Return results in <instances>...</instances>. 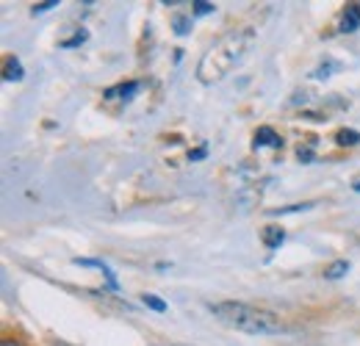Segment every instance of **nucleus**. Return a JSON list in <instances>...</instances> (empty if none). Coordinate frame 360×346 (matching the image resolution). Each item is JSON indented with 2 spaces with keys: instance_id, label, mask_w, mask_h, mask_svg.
I'll return each instance as SVG.
<instances>
[{
  "instance_id": "nucleus-11",
  "label": "nucleus",
  "mask_w": 360,
  "mask_h": 346,
  "mask_svg": "<svg viewBox=\"0 0 360 346\" xmlns=\"http://www.w3.org/2000/svg\"><path fill=\"white\" fill-rule=\"evenodd\" d=\"M53 6H58L56 0H47V3H39V6H34V14L37 11H47V8H53Z\"/></svg>"
},
{
  "instance_id": "nucleus-3",
  "label": "nucleus",
  "mask_w": 360,
  "mask_h": 346,
  "mask_svg": "<svg viewBox=\"0 0 360 346\" xmlns=\"http://www.w3.org/2000/svg\"><path fill=\"white\" fill-rule=\"evenodd\" d=\"M261 241H264L266 250H280V244L285 241V230L277 227V224H269V227L261 230Z\"/></svg>"
},
{
  "instance_id": "nucleus-9",
  "label": "nucleus",
  "mask_w": 360,
  "mask_h": 346,
  "mask_svg": "<svg viewBox=\"0 0 360 346\" xmlns=\"http://www.w3.org/2000/svg\"><path fill=\"white\" fill-rule=\"evenodd\" d=\"M141 302L147 305L150 310H155V313H167V307H169V305L164 302V300H158L155 294H144V297H141Z\"/></svg>"
},
{
  "instance_id": "nucleus-7",
  "label": "nucleus",
  "mask_w": 360,
  "mask_h": 346,
  "mask_svg": "<svg viewBox=\"0 0 360 346\" xmlns=\"http://www.w3.org/2000/svg\"><path fill=\"white\" fill-rule=\"evenodd\" d=\"M335 141L341 144V147H355V144H360V133L358 130H338L335 133Z\"/></svg>"
},
{
  "instance_id": "nucleus-14",
  "label": "nucleus",
  "mask_w": 360,
  "mask_h": 346,
  "mask_svg": "<svg viewBox=\"0 0 360 346\" xmlns=\"http://www.w3.org/2000/svg\"><path fill=\"white\" fill-rule=\"evenodd\" d=\"M175 31H178V34H186V31H188V28H186V20H178V28H175Z\"/></svg>"
},
{
  "instance_id": "nucleus-4",
  "label": "nucleus",
  "mask_w": 360,
  "mask_h": 346,
  "mask_svg": "<svg viewBox=\"0 0 360 346\" xmlns=\"http://www.w3.org/2000/svg\"><path fill=\"white\" fill-rule=\"evenodd\" d=\"M358 28H360V6L352 3V6H347V11H344L341 31H344V34H352V31H358Z\"/></svg>"
},
{
  "instance_id": "nucleus-1",
  "label": "nucleus",
  "mask_w": 360,
  "mask_h": 346,
  "mask_svg": "<svg viewBox=\"0 0 360 346\" xmlns=\"http://www.w3.org/2000/svg\"><path fill=\"white\" fill-rule=\"evenodd\" d=\"M252 44H255V31L252 28L227 31L225 37H219L202 53V58L197 64V81L202 86H214V84L225 81L227 75L247 58Z\"/></svg>"
},
{
  "instance_id": "nucleus-12",
  "label": "nucleus",
  "mask_w": 360,
  "mask_h": 346,
  "mask_svg": "<svg viewBox=\"0 0 360 346\" xmlns=\"http://www.w3.org/2000/svg\"><path fill=\"white\" fill-rule=\"evenodd\" d=\"M84 39H86V34H78V37H72V39H67V42H64V47H72V44H81V42H84Z\"/></svg>"
},
{
  "instance_id": "nucleus-5",
  "label": "nucleus",
  "mask_w": 360,
  "mask_h": 346,
  "mask_svg": "<svg viewBox=\"0 0 360 346\" xmlns=\"http://www.w3.org/2000/svg\"><path fill=\"white\" fill-rule=\"evenodd\" d=\"M266 144L280 147V144H283V139H280L271 128H258L255 130V147H266Z\"/></svg>"
},
{
  "instance_id": "nucleus-2",
  "label": "nucleus",
  "mask_w": 360,
  "mask_h": 346,
  "mask_svg": "<svg viewBox=\"0 0 360 346\" xmlns=\"http://www.w3.org/2000/svg\"><path fill=\"white\" fill-rule=\"evenodd\" d=\"M211 313L238 333H250V335H280L285 333V324L280 321L277 313H271L266 307H255L247 302H217L211 305Z\"/></svg>"
},
{
  "instance_id": "nucleus-6",
  "label": "nucleus",
  "mask_w": 360,
  "mask_h": 346,
  "mask_svg": "<svg viewBox=\"0 0 360 346\" xmlns=\"http://www.w3.org/2000/svg\"><path fill=\"white\" fill-rule=\"evenodd\" d=\"M347 271H349V260H333V263L324 269V277H327V280H341Z\"/></svg>"
},
{
  "instance_id": "nucleus-10",
  "label": "nucleus",
  "mask_w": 360,
  "mask_h": 346,
  "mask_svg": "<svg viewBox=\"0 0 360 346\" xmlns=\"http://www.w3.org/2000/svg\"><path fill=\"white\" fill-rule=\"evenodd\" d=\"M211 11H214V3H208V0H197L194 3V14L202 17V14H211Z\"/></svg>"
},
{
  "instance_id": "nucleus-16",
  "label": "nucleus",
  "mask_w": 360,
  "mask_h": 346,
  "mask_svg": "<svg viewBox=\"0 0 360 346\" xmlns=\"http://www.w3.org/2000/svg\"><path fill=\"white\" fill-rule=\"evenodd\" d=\"M175 346H183V344H175Z\"/></svg>"
},
{
  "instance_id": "nucleus-13",
  "label": "nucleus",
  "mask_w": 360,
  "mask_h": 346,
  "mask_svg": "<svg viewBox=\"0 0 360 346\" xmlns=\"http://www.w3.org/2000/svg\"><path fill=\"white\" fill-rule=\"evenodd\" d=\"M0 346H22V344H20L17 338H3V344H0Z\"/></svg>"
},
{
  "instance_id": "nucleus-8",
  "label": "nucleus",
  "mask_w": 360,
  "mask_h": 346,
  "mask_svg": "<svg viewBox=\"0 0 360 346\" xmlns=\"http://www.w3.org/2000/svg\"><path fill=\"white\" fill-rule=\"evenodd\" d=\"M6 81H22V64L17 58H8L6 61V72H3Z\"/></svg>"
},
{
  "instance_id": "nucleus-15",
  "label": "nucleus",
  "mask_w": 360,
  "mask_h": 346,
  "mask_svg": "<svg viewBox=\"0 0 360 346\" xmlns=\"http://www.w3.org/2000/svg\"><path fill=\"white\" fill-rule=\"evenodd\" d=\"M355 191H360V183H358V186H355Z\"/></svg>"
}]
</instances>
